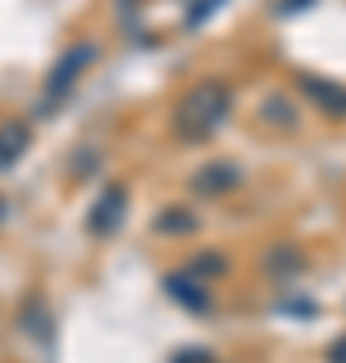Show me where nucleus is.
Masks as SVG:
<instances>
[{
    "mask_svg": "<svg viewBox=\"0 0 346 363\" xmlns=\"http://www.w3.org/2000/svg\"><path fill=\"white\" fill-rule=\"evenodd\" d=\"M4 214H8V206H4V198H0V222H4Z\"/></svg>",
    "mask_w": 346,
    "mask_h": 363,
    "instance_id": "obj_17",
    "label": "nucleus"
},
{
    "mask_svg": "<svg viewBox=\"0 0 346 363\" xmlns=\"http://www.w3.org/2000/svg\"><path fill=\"white\" fill-rule=\"evenodd\" d=\"M318 0H278L274 4V13H282V16H290V13H302V9H314Z\"/></svg>",
    "mask_w": 346,
    "mask_h": 363,
    "instance_id": "obj_15",
    "label": "nucleus"
},
{
    "mask_svg": "<svg viewBox=\"0 0 346 363\" xmlns=\"http://www.w3.org/2000/svg\"><path fill=\"white\" fill-rule=\"evenodd\" d=\"M298 89L318 113L326 117H346V85L330 77H318V73H302L298 77Z\"/></svg>",
    "mask_w": 346,
    "mask_h": 363,
    "instance_id": "obj_5",
    "label": "nucleus"
},
{
    "mask_svg": "<svg viewBox=\"0 0 346 363\" xmlns=\"http://www.w3.org/2000/svg\"><path fill=\"white\" fill-rule=\"evenodd\" d=\"M16 319H21V331H25V335H33L37 343H52V311L45 307L40 295L25 298L21 311H16Z\"/></svg>",
    "mask_w": 346,
    "mask_h": 363,
    "instance_id": "obj_8",
    "label": "nucleus"
},
{
    "mask_svg": "<svg viewBox=\"0 0 346 363\" xmlns=\"http://www.w3.org/2000/svg\"><path fill=\"white\" fill-rule=\"evenodd\" d=\"M326 363H346V335H338L326 351Z\"/></svg>",
    "mask_w": 346,
    "mask_h": 363,
    "instance_id": "obj_16",
    "label": "nucleus"
},
{
    "mask_svg": "<svg viewBox=\"0 0 346 363\" xmlns=\"http://www.w3.org/2000/svg\"><path fill=\"white\" fill-rule=\"evenodd\" d=\"M302 267H306V259H302L294 247H278V250L266 255V271L274 274V279H290V274H298Z\"/></svg>",
    "mask_w": 346,
    "mask_h": 363,
    "instance_id": "obj_12",
    "label": "nucleus"
},
{
    "mask_svg": "<svg viewBox=\"0 0 346 363\" xmlns=\"http://www.w3.org/2000/svg\"><path fill=\"white\" fill-rule=\"evenodd\" d=\"M166 295L178 303V307H185V311L193 315H205L209 307H214V298H209V286L197 283L193 274H166Z\"/></svg>",
    "mask_w": 346,
    "mask_h": 363,
    "instance_id": "obj_6",
    "label": "nucleus"
},
{
    "mask_svg": "<svg viewBox=\"0 0 346 363\" xmlns=\"http://www.w3.org/2000/svg\"><path fill=\"white\" fill-rule=\"evenodd\" d=\"M233 109V93L221 81H197L185 97H181L178 113H173V130L181 142H209L214 133L226 125V117Z\"/></svg>",
    "mask_w": 346,
    "mask_h": 363,
    "instance_id": "obj_1",
    "label": "nucleus"
},
{
    "mask_svg": "<svg viewBox=\"0 0 346 363\" xmlns=\"http://www.w3.org/2000/svg\"><path fill=\"white\" fill-rule=\"evenodd\" d=\"M93 61H97V45H89V40L69 45L49 69V81H45V109H57V105L69 101V93L77 89V81L85 77V69H89Z\"/></svg>",
    "mask_w": 346,
    "mask_h": 363,
    "instance_id": "obj_2",
    "label": "nucleus"
},
{
    "mask_svg": "<svg viewBox=\"0 0 346 363\" xmlns=\"http://www.w3.org/2000/svg\"><path fill=\"white\" fill-rule=\"evenodd\" d=\"M169 363H218V359H214V351H205V347H185V351H178Z\"/></svg>",
    "mask_w": 346,
    "mask_h": 363,
    "instance_id": "obj_14",
    "label": "nucleus"
},
{
    "mask_svg": "<svg viewBox=\"0 0 346 363\" xmlns=\"http://www.w3.org/2000/svg\"><path fill=\"white\" fill-rule=\"evenodd\" d=\"M125 214H129V190L125 186H105L97 202L89 206V214H85V230L93 238H113L125 226Z\"/></svg>",
    "mask_w": 346,
    "mask_h": 363,
    "instance_id": "obj_3",
    "label": "nucleus"
},
{
    "mask_svg": "<svg viewBox=\"0 0 346 363\" xmlns=\"http://www.w3.org/2000/svg\"><path fill=\"white\" fill-rule=\"evenodd\" d=\"M33 145V125L28 121H4L0 125V174H8L13 166H21V157Z\"/></svg>",
    "mask_w": 346,
    "mask_h": 363,
    "instance_id": "obj_7",
    "label": "nucleus"
},
{
    "mask_svg": "<svg viewBox=\"0 0 346 363\" xmlns=\"http://www.w3.org/2000/svg\"><path fill=\"white\" fill-rule=\"evenodd\" d=\"M262 121H266V125H278V121H282V130H298L294 105L286 101L282 93H270L266 101H262Z\"/></svg>",
    "mask_w": 346,
    "mask_h": 363,
    "instance_id": "obj_11",
    "label": "nucleus"
},
{
    "mask_svg": "<svg viewBox=\"0 0 346 363\" xmlns=\"http://www.w3.org/2000/svg\"><path fill=\"white\" fill-rule=\"evenodd\" d=\"M154 230L166 234V238H181V234L197 230V218H193V210H185V206H169V210H161V214H157Z\"/></svg>",
    "mask_w": 346,
    "mask_h": 363,
    "instance_id": "obj_9",
    "label": "nucleus"
},
{
    "mask_svg": "<svg viewBox=\"0 0 346 363\" xmlns=\"http://www.w3.org/2000/svg\"><path fill=\"white\" fill-rule=\"evenodd\" d=\"M226 271H230V259H226L221 250H197L190 259V271L185 274H193L197 283H205V279H221Z\"/></svg>",
    "mask_w": 346,
    "mask_h": 363,
    "instance_id": "obj_10",
    "label": "nucleus"
},
{
    "mask_svg": "<svg viewBox=\"0 0 346 363\" xmlns=\"http://www.w3.org/2000/svg\"><path fill=\"white\" fill-rule=\"evenodd\" d=\"M221 4H226V0H193L190 4V28H197L209 13H218Z\"/></svg>",
    "mask_w": 346,
    "mask_h": 363,
    "instance_id": "obj_13",
    "label": "nucleus"
},
{
    "mask_svg": "<svg viewBox=\"0 0 346 363\" xmlns=\"http://www.w3.org/2000/svg\"><path fill=\"white\" fill-rule=\"evenodd\" d=\"M242 166H233V162H226V157H214V162H205L202 169H193L190 178V190L197 198H226L233 194L238 186H242Z\"/></svg>",
    "mask_w": 346,
    "mask_h": 363,
    "instance_id": "obj_4",
    "label": "nucleus"
}]
</instances>
